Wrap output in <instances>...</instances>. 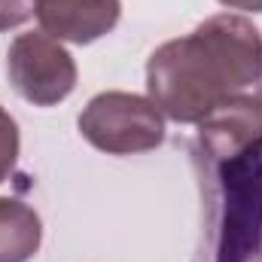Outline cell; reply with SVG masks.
<instances>
[{
	"instance_id": "3957f363",
	"label": "cell",
	"mask_w": 262,
	"mask_h": 262,
	"mask_svg": "<svg viewBox=\"0 0 262 262\" xmlns=\"http://www.w3.org/2000/svg\"><path fill=\"white\" fill-rule=\"evenodd\" d=\"M223 232L216 262H247L262 244V156L220 162Z\"/></svg>"
},
{
	"instance_id": "ba28073f",
	"label": "cell",
	"mask_w": 262,
	"mask_h": 262,
	"mask_svg": "<svg viewBox=\"0 0 262 262\" xmlns=\"http://www.w3.org/2000/svg\"><path fill=\"white\" fill-rule=\"evenodd\" d=\"M18 146H21L18 125H15V119L0 107V183H3V180L9 177V171L15 168Z\"/></svg>"
},
{
	"instance_id": "30bf717a",
	"label": "cell",
	"mask_w": 262,
	"mask_h": 262,
	"mask_svg": "<svg viewBox=\"0 0 262 262\" xmlns=\"http://www.w3.org/2000/svg\"><path fill=\"white\" fill-rule=\"evenodd\" d=\"M229 9H241V12H262V0H220Z\"/></svg>"
},
{
	"instance_id": "7a4b0ae2",
	"label": "cell",
	"mask_w": 262,
	"mask_h": 262,
	"mask_svg": "<svg viewBox=\"0 0 262 262\" xmlns=\"http://www.w3.org/2000/svg\"><path fill=\"white\" fill-rule=\"evenodd\" d=\"M79 134L107 156L149 152L165 143V113L140 95L101 92L79 113Z\"/></svg>"
},
{
	"instance_id": "5b68a950",
	"label": "cell",
	"mask_w": 262,
	"mask_h": 262,
	"mask_svg": "<svg viewBox=\"0 0 262 262\" xmlns=\"http://www.w3.org/2000/svg\"><path fill=\"white\" fill-rule=\"evenodd\" d=\"M201 143L216 162L262 156V98L235 95L198 122Z\"/></svg>"
},
{
	"instance_id": "6da1fadb",
	"label": "cell",
	"mask_w": 262,
	"mask_h": 262,
	"mask_svg": "<svg viewBox=\"0 0 262 262\" xmlns=\"http://www.w3.org/2000/svg\"><path fill=\"white\" fill-rule=\"evenodd\" d=\"M262 82V31L238 12L201 21L146 61L149 101L174 122L198 125L220 104Z\"/></svg>"
},
{
	"instance_id": "8992f818",
	"label": "cell",
	"mask_w": 262,
	"mask_h": 262,
	"mask_svg": "<svg viewBox=\"0 0 262 262\" xmlns=\"http://www.w3.org/2000/svg\"><path fill=\"white\" fill-rule=\"evenodd\" d=\"M40 28L61 43H95L110 34L122 15L119 0H34Z\"/></svg>"
},
{
	"instance_id": "9c48e42d",
	"label": "cell",
	"mask_w": 262,
	"mask_h": 262,
	"mask_svg": "<svg viewBox=\"0 0 262 262\" xmlns=\"http://www.w3.org/2000/svg\"><path fill=\"white\" fill-rule=\"evenodd\" d=\"M34 15V0H0V31L18 28Z\"/></svg>"
},
{
	"instance_id": "277c9868",
	"label": "cell",
	"mask_w": 262,
	"mask_h": 262,
	"mask_svg": "<svg viewBox=\"0 0 262 262\" xmlns=\"http://www.w3.org/2000/svg\"><path fill=\"white\" fill-rule=\"evenodd\" d=\"M12 89L34 107H55L76 89V61L46 31L18 34L6 52Z\"/></svg>"
},
{
	"instance_id": "52a82bcc",
	"label": "cell",
	"mask_w": 262,
	"mask_h": 262,
	"mask_svg": "<svg viewBox=\"0 0 262 262\" xmlns=\"http://www.w3.org/2000/svg\"><path fill=\"white\" fill-rule=\"evenodd\" d=\"M40 241H43L40 213L18 198H0V262L34 259Z\"/></svg>"
}]
</instances>
